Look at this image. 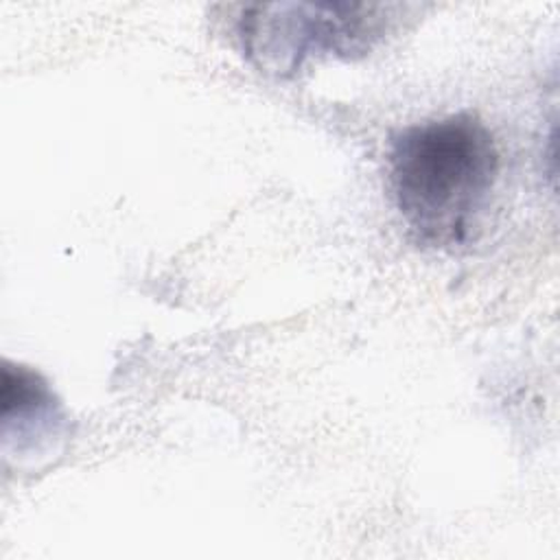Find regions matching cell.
Here are the masks:
<instances>
[{
    "instance_id": "obj_1",
    "label": "cell",
    "mask_w": 560,
    "mask_h": 560,
    "mask_svg": "<svg viewBox=\"0 0 560 560\" xmlns=\"http://www.w3.org/2000/svg\"><path fill=\"white\" fill-rule=\"evenodd\" d=\"M387 164L394 201L418 245L453 249L470 241L499 175L497 142L475 114L398 131Z\"/></svg>"
},
{
    "instance_id": "obj_2",
    "label": "cell",
    "mask_w": 560,
    "mask_h": 560,
    "mask_svg": "<svg viewBox=\"0 0 560 560\" xmlns=\"http://www.w3.org/2000/svg\"><path fill=\"white\" fill-rule=\"evenodd\" d=\"M385 4L267 2L243 9L238 37L245 57L265 74L293 77L317 52L363 57L387 31Z\"/></svg>"
},
{
    "instance_id": "obj_3",
    "label": "cell",
    "mask_w": 560,
    "mask_h": 560,
    "mask_svg": "<svg viewBox=\"0 0 560 560\" xmlns=\"http://www.w3.org/2000/svg\"><path fill=\"white\" fill-rule=\"evenodd\" d=\"M2 402V420H18V451H24L26 444L39 448L44 440L55 442V438H59L66 416L59 400L48 389V383L37 372L24 365L4 363Z\"/></svg>"
}]
</instances>
